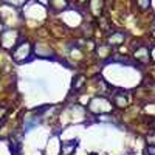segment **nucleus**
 <instances>
[{
	"mask_svg": "<svg viewBox=\"0 0 155 155\" xmlns=\"http://www.w3.org/2000/svg\"><path fill=\"white\" fill-rule=\"evenodd\" d=\"M74 146H76V141H71L70 146H67L65 143H64V144H62V153H64V155L71 153V152H73V149H74Z\"/></svg>",
	"mask_w": 155,
	"mask_h": 155,
	"instance_id": "f257e3e1",
	"label": "nucleus"
}]
</instances>
